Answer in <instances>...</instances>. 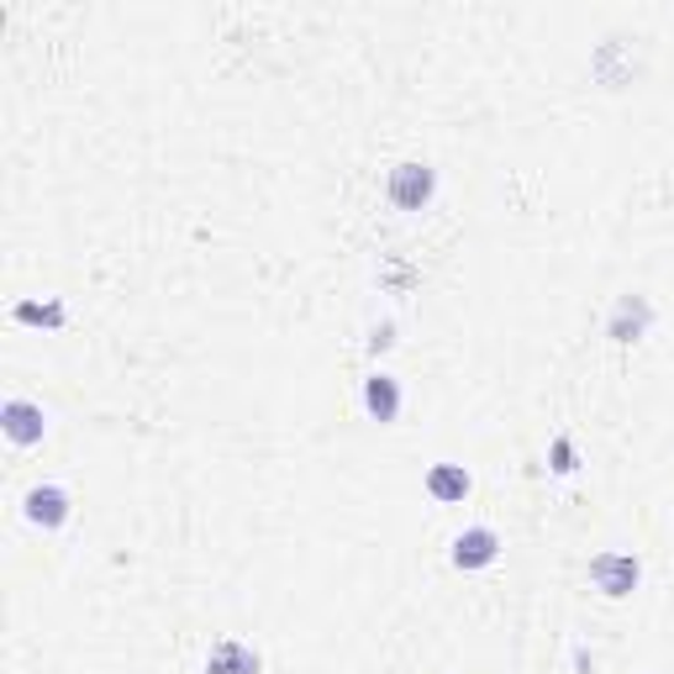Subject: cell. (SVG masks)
<instances>
[{
  "mask_svg": "<svg viewBox=\"0 0 674 674\" xmlns=\"http://www.w3.org/2000/svg\"><path fill=\"white\" fill-rule=\"evenodd\" d=\"M432 190H437V174H432L427 163H396L390 169V201L401 212H422L432 201Z\"/></svg>",
  "mask_w": 674,
  "mask_h": 674,
  "instance_id": "1",
  "label": "cell"
},
{
  "mask_svg": "<svg viewBox=\"0 0 674 674\" xmlns=\"http://www.w3.org/2000/svg\"><path fill=\"white\" fill-rule=\"evenodd\" d=\"M638 559L632 553H595L591 559V580L601 595H632L638 591Z\"/></svg>",
  "mask_w": 674,
  "mask_h": 674,
  "instance_id": "2",
  "label": "cell"
},
{
  "mask_svg": "<svg viewBox=\"0 0 674 674\" xmlns=\"http://www.w3.org/2000/svg\"><path fill=\"white\" fill-rule=\"evenodd\" d=\"M22 506H27L32 527L54 533V527H64V522H69V490H64V485H32Z\"/></svg>",
  "mask_w": 674,
  "mask_h": 674,
  "instance_id": "3",
  "label": "cell"
},
{
  "mask_svg": "<svg viewBox=\"0 0 674 674\" xmlns=\"http://www.w3.org/2000/svg\"><path fill=\"white\" fill-rule=\"evenodd\" d=\"M0 427H5V437L16 443V448H32V443H43V405L32 401H5L0 405Z\"/></svg>",
  "mask_w": 674,
  "mask_h": 674,
  "instance_id": "4",
  "label": "cell"
},
{
  "mask_svg": "<svg viewBox=\"0 0 674 674\" xmlns=\"http://www.w3.org/2000/svg\"><path fill=\"white\" fill-rule=\"evenodd\" d=\"M495 553H501V538L490 527H469V533L454 538V564L459 569H485L495 564Z\"/></svg>",
  "mask_w": 674,
  "mask_h": 674,
  "instance_id": "5",
  "label": "cell"
},
{
  "mask_svg": "<svg viewBox=\"0 0 674 674\" xmlns=\"http://www.w3.org/2000/svg\"><path fill=\"white\" fill-rule=\"evenodd\" d=\"M206 674H259V653L238 638H221V643L206 653Z\"/></svg>",
  "mask_w": 674,
  "mask_h": 674,
  "instance_id": "6",
  "label": "cell"
},
{
  "mask_svg": "<svg viewBox=\"0 0 674 674\" xmlns=\"http://www.w3.org/2000/svg\"><path fill=\"white\" fill-rule=\"evenodd\" d=\"M364 405H369L375 422H396V411H401V385L390 375H369L364 379Z\"/></svg>",
  "mask_w": 674,
  "mask_h": 674,
  "instance_id": "7",
  "label": "cell"
},
{
  "mask_svg": "<svg viewBox=\"0 0 674 674\" xmlns=\"http://www.w3.org/2000/svg\"><path fill=\"white\" fill-rule=\"evenodd\" d=\"M648 317H653V311H648L643 296H621L617 311H612V338H617V343H632V338H643Z\"/></svg>",
  "mask_w": 674,
  "mask_h": 674,
  "instance_id": "8",
  "label": "cell"
},
{
  "mask_svg": "<svg viewBox=\"0 0 674 674\" xmlns=\"http://www.w3.org/2000/svg\"><path fill=\"white\" fill-rule=\"evenodd\" d=\"M427 490H432V501H464L469 495V469L464 464H432Z\"/></svg>",
  "mask_w": 674,
  "mask_h": 674,
  "instance_id": "9",
  "label": "cell"
},
{
  "mask_svg": "<svg viewBox=\"0 0 674 674\" xmlns=\"http://www.w3.org/2000/svg\"><path fill=\"white\" fill-rule=\"evenodd\" d=\"M16 322H48V327H58V322H64V306H16Z\"/></svg>",
  "mask_w": 674,
  "mask_h": 674,
  "instance_id": "10",
  "label": "cell"
},
{
  "mask_svg": "<svg viewBox=\"0 0 674 674\" xmlns=\"http://www.w3.org/2000/svg\"><path fill=\"white\" fill-rule=\"evenodd\" d=\"M553 469H559V475H569V469H574V448H569L564 437L553 443Z\"/></svg>",
  "mask_w": 674,
  "mask_h": 674,
  "instance_id": "11",
  "label": "cell"
}]
</instances>
